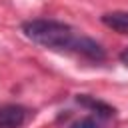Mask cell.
<instances>
[{
    "label": "cell",
    "mask_w": 128,
    "mask_h": 128,
    "mask_svg": "<svg viewBox=\"0 0 128 128\" xmlns=\"http://www.w3.org/2000/svg\"><path fill=\"white\" fill-rule=\"evenodd\" d=\"M76 102H78V104H82V106H86V108H90V110H96V114H98V116H102V118H110V116L114 114V108H112V106L104 104L102 100H96L94 96L80 94V96L76 98Z\"/></svg>",
    "instance_id": "cell-4"
},
{
    "label": "cell",
    "mask_w": 128,
    "mask_h": 128,
    "mask_svg": "<svg viewBox=\"0 0 128 128\" xmlns=\"http://www.w3.org/2000/svg\"><path fill=\"white\" fill-rule=\"evenodd\" d=\"M120 60H122V64H124V66H128V48H124V50H122Z\"/></svg>",
    "instance_id": "cell-6"
},
{
    "label": "cell",
    "mask_w": 128,
    "mask_h": 128,
    "mask_svg": "<svg viewBox=\"0 0 128 128\" xmlns=\"http://www.w3.org/2000/svg\"><path fill=\"white\" fill-rule=\"evenodd\" d=\"M22 34L28 40H32L34 44H40L50 50L74 52V54L94 60V62H102L106 58L104 48L96 40L80 34L70 24L58 22V20H48V18L28 20L22 24Z\"/></svg>",
    "instance_id": "cell-1"
},
{
    "label": "cell",
    "mask_w": 128,
    "mask_h": 128,
    "mask_svg": "<svg viewBox=\"0 0 128 128\" xmlns=\"http://www.w3.org/2000/svg\"><path fill=\"white\" fill-rule=\"evenodd\" d=\"M70 128H102V126H100V122H98L96 118L88 116V118H82V120L74 122V124H72Z\"/></svg>",
    "instance_id": "cell-5"
},
{
    "label": "cell",
    "mask_w": 128,
    "mask_h": 128,
    "mask_svg": "<svg viewBox=\"0 0 128 128\" xmlns=\"http://www.w3.org/2000/svg\"><path fill=\"white\" fill-rule=\"evenodd\" d=\"M102 22H104L108 28L120 32V34H128V12H124V10L106 12V14L102 16Z\"/></svg>",
    "instance_id": "cell-3"
},
{
    "label": "cell",
    "mask_w": 128,
    "mask_h": 128,
    "mask_svg": "<svg viewBox=\"0 0 128 128\" xmlns=\"http://www.w3.org/2000/svg\"><path fill=\"white\" fill-rule=\"evenodd\" d=\"M32 112L22 104H2L0 106V128H22Z\"/></svg>",
    "instance_id": "cell-2"
}]
</instances>
